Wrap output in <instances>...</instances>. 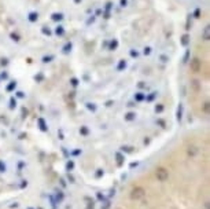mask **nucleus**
Returning a JSON list of instances; mask_svg holds the SVG:
<instances>
[{
	"label": "nucleus",
	"instance_id": "20e7f679",
	"mask_svg": "<svg viewBox=\"0 0 210 209\" xmlns=\"http://www.w3.org/2000/svg\"><path fill=\"white\" fill-rule=\"evenodd\" d=\"M188 41H189V40H188V35H184V36L181 37V44L187 45V44H188Z\"/></svg>",
	"mask_w": 210,
	"mask_h": 209
},
{
	"label": "nucleus",
	"instance_id": "ddd939ff",
	"mask_svg": "<svg viewBox=\"0 0 210 209\" xmlns=\"http://www.w3.org/2000/svg\"><path fill=\"white\" fill-rule=\"evenodd\" d=\"M76 2H77V3H78V2H80V0H76Z\"/></svg>",
	"mask_w": 210,
	"mask_h": 209
},
{
	"label": "nucleus",
	"instance_id": "f03ea898",
	"mask_svg": "<svg viewBox=\"0 0 210 209\" xmlns=\"http://www.w3.org/2000/svg\"><path fill=\"white\" fill-rule=\"evenodd\" d=\"M37 19H39V14H37V12H30L29 14V21L30 22H36Z\"/></svg>",
	"mask_w": 210,
	"mask_h": 209
},
{
	"label": "nucleus",
	"instance_id": "f257e3e1",
	"mask_svg": "<svg viewBox=\"0 0 210 209\" xmlns=\"http://www.w3.org/2000/svg\"><path fill=\"white\" fill-rule=\"evenodd\" d=\"M189 68H191V70H192L194 73H198L199 70H201V68H202L201 59H198V58H194V59L191 61V63H189Z\"/></svg>",
	"mask_w": 210,
	"mask_h": 209
},
{
	"label": "nucleus",
	"instance_id": "f8f14e48",
	"mask_svg": "<svg viewBox=\"0 0 210 209\" xmlns=\"http://www.w3.org/2000/svg\"><path fill=\"white\" fill-rule=\"evenodd\" d=\"M11 37H12V40H15V41H18V40H19V39H18V36H15V35H11Z\"/></svg>",
	"mask_w": 210,
	"mask_h": 209
},
{
	"label": "nucleus",
	"instance_id": "9b49d317",
	"mask_svg": "<svg viewBox=\"0 0 210 209\" xmlns=\"http://www.w3.org/2000/svg\"><path fill=\"white\" fill-rule=\"evenodd\" d=\"M130 55H132V57H137L139 54H137V51L136 52H135V51H130Z\"/></svg>",
	"mask_w": 210,
	"mask_h": 209
},
{
	"label": "nucleus",
	"instance_id": "39448f33",
	"mask_svg": "<svg viewBox=\"0 0 210 209\" xmlns=\"http://www.w3.org/2000/svg\"><path fill=\"white\" fill-rule=\"evenodd\" d=\"M209 37H210V35H209V26H206V28H205V33H203V39L205 40H209Z\"/></svg>",
	"mask_w": 210,
	"mask_h": 209
},
{
	"label": "nucleus",
	"instance_id": "423d86ee",
	"mask_svg": "<svg viewBox=\"0 0 210 209\" xmlns=\"http://www.w3.org/2000/svg\"><path fill=\"white\" fill-rule=\"evenodd\" d=\"M55 32H56V35H58V36H61V35H63V33H65V30H63L62 26H58Z\"/></svg>",
	"mask_w": 210,
	"mask_h": 209
},
{
	"label": "nucleus",
	"instance_id": "6e6552de",
	"mask_svg": "<svg viewBox=\"0 0 210 209\" xmlns=\"http://www.w3.org/2000/svg\"><path fill=\"white\" fill-rule=\"evenodd\" d=\"M43 33H44V35H48V36H50V35H51V30H50V29H47V28H43Z\"/></svg>",
	"mask_w": 210,
	"mask_h": 209
},
{
	"label": "nucleus",
	"instance_id": "0eeeda50",
	"mask_svg": "<svg viewBox=\"0 0 210 209\" xmlns=\"http://www.w3.org/2000/svg\"><path fill=\"white\" fill-rule=\"evenodd\" d=\"M117 45H118V41H117V40H114V41H111V45H110V50H113V48H116Z\"/></svg>",
	"mask_w": 210,
	"mask_h": 209
},
{
	"label": "nucleus",
	"instance_id": "9d476101",
	"mask_svg": "<svg viewBox=\"0 0 210 209\" xmlns=\"http://www.w3.org/2000/svg\"><path fill=\"white\" fill-rule=\"evenodd\" d=\"M150 50H151V48H150V47H147V48H144V54H146V55H147V54H150V52H151V51H150Z\"/></svg>",
	"mask_w": 210,
	"mask_h": 209
},
{
	"label": "nucleus",
	"instance_id": "7ed1b4c3",
	"mask_svg": "<svg viewBox=\"0 0 210 209\" xmlns=\"http://www.w3.org/2000/svg\"><path fill=\"white\" fill-rule=\"evenodd\" d=\"M52 19H54V21H62V19H63V15L62 14H54L52 15Z\"/></svg>",
	"mask_w": 210,
	"mask_h": 209
},
{
	"label": "nucleus",
	"instance_id": "1a4fd4ad",
	"mask_svg": "<svg viewBox=\"0 0 210 209\" xmlns=\"http://www.w3.org/2000/svg\"><path fill=\"white\" fill-rule=\"evenodd\" d=\"M120 3H121V7H125V6H128V0H121Z\"/></svg>",
	"mask_w": 210,
	"mask_h": 209
}]
</instances>
